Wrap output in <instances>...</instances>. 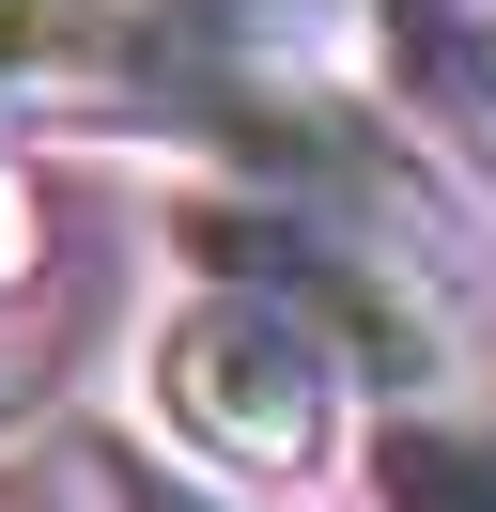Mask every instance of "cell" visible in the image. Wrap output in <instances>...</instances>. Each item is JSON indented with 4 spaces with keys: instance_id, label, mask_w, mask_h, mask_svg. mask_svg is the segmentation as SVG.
I'll list each match as a JSON object with an SVG mask.
<instances>
[{
    "instance_id": "4",
    "label": "cell",
    "mask_w": 496,
    "mask_h": 512,
    "mask_svg": "<svg viewBox=\"0 0 496 512\" xmlns=\"http://www.w3.org/2000/svg\"><path fill=\"white\" fill-rule=\"evenodd\" d=\"M93 512H264V497H233V481L171 466V450H140V435H93Z\"/></svg>"
},
{
    "instance_id": "5",
    "label": "cell",
    "mask_w": 496,
    "mask_h": 512,
    "mask_svg": "<svg viewBox=\"0 0 496 512\" xmlns=\"http://www.w3.org/2000/svg\"><path fill=\"white\" fill-rule=\"evenodd\" d=\"M31 249H47V218H31V171H16V156H0V295H16V280H31Z\"/></svg>"
},
{
    "instance_id": "3",
    "label": "cell",
    "mask_w": 496,
    "mask_h": 512,
    "mask_svg": "<svg viewBox=\"0 0 496 512\" xmlns=\"http://www.w3.org/2000/svg\"><path fill=\"white\" fill-rule=\"evenodd\" d=\"M124 32H140L124 0H0V94H62V78H93Z\"/></svg>"
},
{
    "instance_id": "2",
    "label": "cell",
    "mask_w": 496,
    "mask_h": 512,
    "mask_svg": "<svg viewBox=\"0 0 496 512\" xmlns=\"http://www.w3.org/2000/svg\"><path fill=\"white\" fill-rule=\"evenodd\" d=\"M372 512H496V388H419L372 419Z\"/></svg>"
},
{
    "instance_id": "1",
    "label": "cell",
    "mask_w": 496,
    "mask_h": 512,
    "mask_svg": "<svg viewBox=\"0 0 496 512\" xmlns=\"http://www.w3.org/2000/svg\"><path fill=\"white\" fill-rule=\"evenodd\" d=\"M326 388H341V357L310 342L264 280H202L155 326V419H171L202 466H233V481H295L310 450H326Z\"/></svg>"
}]
</instances>
